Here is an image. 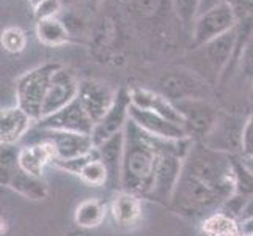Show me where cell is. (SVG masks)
<instances>
[{"instance_id": "8", "label": "cell", "mask_w": 253, "mask_h": 236, "mask_svg": "<svg viewBox=\"0 0 253 236\" xmlns=\"http://www.w3.org/2000/svg\"><path fill=\"white\" fill-rule=\"evenodd\" d=\"M174 106L179 110L182 120H184L187 133L194 141H197V139L202 141L209 131H211L220 113L212 104H209L203 98L182 99L174 102Z\"/></svg>"}, {"instance_id": "39", "label": "cell", "mask_w": 253, "mask_h": 236, "mask_svg": "<svg viewBox=\"0 0 253 236\" xmlns=\"http://www.w3.org/2000/svg\"><path fill=\"white\" fill-rule=\"evenodd\" d=\"M250 96H252V101H253V81H252V89H250Z\"/></svg>"}, {"instance_id": "3", "label": "cell", "mask_w": 253, "mask_h": 236, "mask_svg": "<svg viewBox=\"0 0 253 236\" xmlns=\"http://www.w3.org/2000/svg\"><path fill=\"white\" fill-rule=\"evenodd\" d=\"M236 52V27L228 33L194 49L192 69L208 84H215Z\"/></svg>"}, {"instance_id": "22", "label": "cell", "mask_w": 253, "mask_h": 236, "mask_svg": "<svg viewBox=\"0 0 253 236\" xmlns=\"http://www.w3.org/2000/svg\"><path fill=\"white\" fill-rule=\"evenodd\" d=\"M203 236H244L242 225L238 217L225 211H215L202 222Z\"/></svg>"}, {"instance_id": "1", "label": "cell", "mask_w": 253, "mask_h": 236, "mask_svg": "<svg viewBox=\"0 0 253 236\" xmlns=\"http://www.w3.org/2000/svg\"><path fill=\"white\" fill-rule=\"evenodd\" d=\"M167 142L150 136L129 120L125 128V154L120 189L134 192L145 198L153 186L154 175Z\"/></svg>"}, {"instance_id": "4", "label": "cell", "mask_w": 253, "mask_h": 236, "mask_svg": "<svg viewBox=\"0 0 253 236\" xmlns=\"http://www.w3.org/2000/svg\"><path fill=\"white\" fill-rule=\"evenodd\" d=\"M58 68H60L58 63H46L30 69L29 73L22 74L17 79L16 82L17 106L27 112L35 121H38L42 117V106H44L50 79Z\"/></svg>"}, {"instance_id": "12", "label": "cell", "mask_w": 253, "mask_h": 236, "mask_svg": "<svg viewBox=\"0 0 253 236\" xmlns=\"http://www.w3.org/2000/svg\"><path fill=\"white\" fill-rule=\"evenodd\" d=\"M79 85L81 82L77 81L71 71L60 66L50 79L44 106H42V117L52 115V113L58 112L60 109L66 107L68 104H71L74 99H77Z\"/></svg>"}, {"instance_id": "18", "label": "cell", "mask_w": 253, "mask_h": 236, "mask_svg": "<svg viewBox=\"0 0 253 236\" xmlns=\"http://www.w3.org/2000/svg\"><path fill=\"white\" fill-rule=\"evenodd\" d=\"M35 125H37V121L19 106L2 109V113H0V143H17L29 134V131Z\"/></svg>"}, {"instance_id": "13", "label": "cell", "mask_w": 253, "mask_h": 236, "mask_svg": "<svg viewBox=\"0 0 253 236\" xmlns=\"http://www.w3.org/2000/svg\"><path fill=\"white\" fill-rule=\"evenodd\" d=\"M129 115L137 126H140L145 133H148L153 137L164 139V141H184V139H192L187 133V129L182 125L174 123V121L159 115V113H154L151 110L138 109L130 104Z\"/></svg>"}, {"instance_id": "24", "label": "cell", "mask_w": 253, "mask_h": 236, "mask_svg": "<svg viewBox=\"0 0 253 236\" xmlns=\"http://www.w3.org/2000/svg\"><path fill=\"white\" fill-rule=\"evenodd\" d=\"M37 35L38 40L46 46H62L69 38L66 25L57 17L40 19L37 24Z\"/></svg>"}, {"instance_id": "20", "label": "cell", "mask_w": 253, "mask_h": 236, "mask_svg": "<svg viewBox=\"0 0 253 236\" xmlns=\"http://www.w3.org/2000/svg\"><path fill=\"white\" fill-rule=\"evenodd\" d=\"M5 186L14 190L21 197L32 200V202H41V200H46L49 197V186L44 178L33 177V175L25 173L21 169H17L11 175V178L8 180Z\"/></svg>"}, {"instance_id": "35", "label": "cell", "mask_w": 253, "mask_h": 236, "mask_svg": "<svg viewBox=\"0 0 253 236\" xmlns=\"http://www.w3.org/2000/svg\"><path fill=\"white\" fill-rule=\"evenodd\" d=\"M159 0H138V10L142 13H153L158 10Z\"/></svg>"}, {"instance_id": "10", "label": "cell", "mask_w": 253, "mask_h": 236, "mask_svg": "<svg viewBox=\"0 0 253 236\" xmlns=\"http://www.w3.org/2000/svg\"><path fill=\"white\" fill-rule=\"evenodd\" d=\"M40 129V128H38ZM42 134L40 141H47L55 151V161H71L90 154L96 145L91 134L68 133V131L40 129Z\"/></svg>"}, {"instance_id": "5", "label": "cell", "mask_w": 253, "mask_h": 236, "mask_svg": "<svg viewBox=\"0 0 253 236\" xmlns=\"http://www.w3.org/2000/svg\"><path fill=\"white\" fill-rule=\"evenodd\" d=\"M246 120L233 115V113L220 112L211 131L202 139L208 148L214 151L238 156L242 153V136Z\"/></svg>"}, {"instance_id": "36", "label": "cell", "mask_w": 253, "mask_h": 236, "mask_svg": "<svg viewBox=\"0 0 253 236\" xmlns=\"http://www.w3.org/2000/svg\"><path fill=\"white\" fill-rule=\"evenodd\" d=\"M242 232L244 236H253V219L247 221V222H242Z\"/></svg>"}, {"instance_id": "28", "label": "cell", "mask_w": 253, "mask_h": 236, "mask_svg": "<svg viewBox=\"0 0 253 236\" xmlns=\"http://www.w3.org/2000/svg\"><path fill=\"white\" fill-rule=\"evenodd\" d=\"M200 0H173L174 11L182 22H190L197 19Z\"/></svg>"}, {"instance_id": "17", "label": "cell", "mask_w": 253, "mask_h": 236, "mask_svg": "<svg viewBox=\"0 0 253 236\" xmlns=\"http://www.w3.org/2000/svg\"><path fill=\"white\" fill-rule=\"evenodd\" d=\"M55 162V151L47 141H37L33 143L24 145L17 151V164L19 169L33 177L44 175L46 167Z\"/></svg>"}, {"instance_id": "27", "label": "cell", "mask_w": 253, "mask_h": 236, "mask_svg": "<svg viewBox=\"0 0 253 236\" xmlns=\"http://www.w3.org/2000/svg\"><path fill=\"white\" fill-rule=\"evenodd\" d=\"M25 43H27V38H25V33L19 27H8L2 33V46L10 54L22 52Z\"/></svg>"}, {"instance_id": "2", "label": "cell", "mask_w": 253, "mask_h": 236, "mask_svg": "<svg viewBox=\"0 0 253 236\" xmlns=\"http://www.w3.org/2000/svg\"><path fill=\"white\" fill-rule=\"evenodd\" d=\"M194 139H184V141H169L167 146L162 153L158 170L154 175V181L150 192L145 198H150L156 203L170 206L171 197L178 186L181 178L182 165L189 150L194 145Z\"/></svg>"}, {"instance_id": "31", "label": "cell", "mask_w": 253, "mask_h": 236, "mask_svg": "<svg viewBox=\"0 0 253 236\" xmlns=\"http://www.w3.org/2000/svg\"><path fill=\"white\" fill-rule=\"evenodd\" d=\"M60 10V0H47L41 3L38 8H35V14L40 19H47V17H55V14Z\"/></svg>"}, {"instance_id": "34", "label": "cell", "mask_w": 253, "mask_h": 236, "mask_svg": "<svg viewBox=\"0 0 253 236\" xmlns=\"http://www.w3.org/2000/svg\"><path fill=\"white\" fill-rule=\"evenodd\" d=\"M250 219H253V195H250V197L247 198L246 205H244L242 213H241V216H239V222L242 224V222H247V221H250Z\"/></svg>"}, {"instance_id": "6", "label": "cell", "mask_w": 253, "mask_h": 236, "mask_svg": "<svg viewBox=\"0 0 253 236\" xmlns=\"http://www.w3.org/2000/svg\"><path fill=\"white\" fill-rule=\"evenodd\" d=\"M236 24L238 16L230 2L200 14L197 16L194 24V33H192L194 41H192V46H194V49L203 46L206 43L233 30L236 27Z\"/></svg>"}, {"instance_id": "16", "label": "cell", "mask_w": 253, "mask_h": 236, "mask_svg": "<svg viewBox=\"0 0 253 236\" xmlns=\"http://www.w3.org/2000/svg\"><path fill=\"white\" fill-rule=\"evenodd\" d=\"M129 96H130V104H132V106L159 113V115L186 128L184 120H182L179 110L174 106V102H171L169 98H165L162 93L143 89V87H130Z\"/></svg>"}, {"instance_id": "33", "label": "cell", "mask_w": 253, "mask_h": 236, "mask_svg": "<svg viewBox=\"0 0 253 236\" xmlns=\"http://www.w3.org/2000/svg\"><path fill=\"white\" fill-rule=\"evenodd\" d=\"M230 0H200V3H198V14H203L209 10H214V8L217 6H220L223 3H228Z\"/></svg>"}, {"instance_id": "9", "label": "cell", "mask_w": 253, "mask_h": 236, "mask_svg": "<svg viewBox=\"0 0 253 236\" xmlns=\"http://www.w3.org/2000/svg\"><path fill=\"white\" fill-rule=\"evenodd\" d=\"M206 85L208 82H205L194 71L176 69V71L165 73L159 79V93H162L171 102H178L190 98L205 99Z\"/></svg>"}, {"instance_id": "37", "label": "cell", "mask_w": 253, "mask_h": 236, "mask_svg": "<svg viewBox=\"0 0 253 236\" xmlns=\"http://www.w3.org/2000/svg\"><path fill=\"white\" fill-rule=\"evenodd\" d=\"M242 157V162L246 164V167L253 173V157H244V156H241Z\"/></svg>"}, {"instance_id": "30", "label": "cell", "mask_w": 253, "mask_h": 236, "mask_svg": "<svg viewBox=\"0 0 253 236\" xmlns=\"http://www.w3.org/2000/svg\"><path fill=\"white\" fill-rule=\"evenodd\" d=\"M244 157H253V113L246 118V126H244L242 136V153Z\"/></svg>"}, {"instance_id": "32", "label": "cell", "mask_w": 253, "mask_h": 236, "mask_svg": "<svg viewBox=\"0 0 253 236\" xmlns=\"http://www.w3.org/2000/svg\"><path fill=\"white\" fill-rule=\"evenodd\" d=\"M230 3L233 5L236 13L238 10L244 11V17L253 14V0H230Z\"/></svg>"}, {"instance_id": "21", "label": "cell", "mask_w": 253, "mask_h": 236, "mask_svg": "<svg viewBox=\"0 0 253 236\" xmlns=\"http://www.w3.org/2000/svg\"><path fill=\"white\" fill-rule=\"evenodd\" d=\"M109 216V205L96 197L84 198L74 209V224L84 230L98 229Z\"/></svg>"}, {"instance_id": "19", "label": "cell", "mask_w": 253, "mask_h": 236, "mask_svg": "<svg viewBox=\"0 0 253 236\" xmlns=\"http://www.w3.org/2000/svg\"><path fill=\"white\" fill-rule=\"evenodd\" d=\"M101 161L107 167L109 183L112 186H118L121 183V167H123V154H125V131L117 136L107 139L106 142L96 146Z\"/></svg>"}, {"instance_id": "26", "label": "cell", "mask_w": 253, "mask_h": 236, "mask_svg": "<svg viewBox=\"0 0 253 236\" xmlns=\"http://www.w3.org/2000/svg\"><path fill=\"white\" fill-rule=\"evenodd\" d=\"M17 151L13 145H2V154H0V183L5 186L11 175L19 169L17 164Z\"/></svg>"}, {"instance_id": "29", "label": "cell", "mask_w": 253, "mask_h": 236, "mask_svg": "<svg viewBox=\"0 0 253 236\" xmlns=\"http://www.w3.org/2000/svg\"><path fill=\"white\" fill-rule=\"evenodd\" d=\"M239 66L244 76L253 81V37L249 40V43L244 46L241 57H239Z\"/></svg>"}, {"instance_id": "14", "label": "cell", "mask_w": 253, "mask_h": 236, "mask_svg": "<svg viewBox=\"0 0 253 236\" xmlns=\"http://www.w3.org/2000/svg\"><path fill=\"white\" fill-rule=\"evenodd\" d=\"M129 109H130L129 89H120L115 104H113L112 109L104 115V118L98 121L93 128L91 137L96 146L101 145L102 142H106L107 139L123 133L127 121L130 120Z\"/></svg>"}, {"instance_id": "25", "label": "cell", "mask_w": 253, "mask_h": 236, "mask_svg": "<svg viewBox=\"0 0 253 236\" xmlns=\"http://www.w3.org/2000/svg\"><path fill=\"white\" fill-rule=\"evenodd\" d=\"M233 169H234V183H236V194L244 197L253 195V173L242 162L241 154L233 156Z\"/></svg>"}, {"instance_id": "38", "label": "cell", "mask_w": 253, "mask_h": 236, "mask_svg": "<svg viewBox=\"0 0 253 236\" xmlns=\"http://www.w3.org/2000/svg\"><path fill=\"white\" fill-rule=\"evenodd\" d=\"M29 2H30V5L33 6V10H35V8H38L41 3H44V2H47V0H29Z\"/></svg>"}, {"instance_id": "7", "label": "cell", "mask_w": 253, "mask_h": 236, "mask_svg": "<svg viewBox=\"0 0 253 236\" xmlns=\"http://www.w3.org/2000/svg\"><path fill=\"white\" fill-rule=\"evenodd\" d=\"M117 94L118 90H115L107 82L99 81V79H85L79 85L77 99L82 104L86 115L96 125L115 104Z\"/></svg>"}, {"instance_id": "23", "label": "cell", "mask_w": 253, "mask_h": 236, "mask_svg": "<svg viewBox=\"0 0 253 236\" xmlns=\"http://www.w3.org/2000/svg\"><path fill=\"white\" fill-rule=\"evenodd\" d=\"M77 177H79V180L84 183V185L90 186V188H104L106 185H109L107 167L101 161L96 148H94V151L86 157V161L81 167Z\"/></svg>"}, {"instance_id": "15", "label": "cell", "mask_w": 253, "mask_h": 236, "mask_svg": "<svg viewBox=\"0 0 253 236\" xmlns=\"http://www.w3.org/2000/svg\"><path fill=\"white\" fill-rule=\"evenodd\" d=\"M140 195L120 189L109 203L112 224L121 230H132L143 219V202Z\"/></svg>"}, {"instance_id": "11", "label": "cell", "mask_w": 253, "mask_h": 236, "mask_svg": "<svg viewBox=\"0 0 253 236\" xmlns=\"http://www.w3.org/2000/svg\"><path fill=\"white\" fill-rule=\"evenodd\" d=\"M40 129H52V131H68V133H81L91 134L94 123L86 115L79 99H74L66 107L60 109L52 115L42 117L35 125Z\"/></svg>"}]
</instances>
